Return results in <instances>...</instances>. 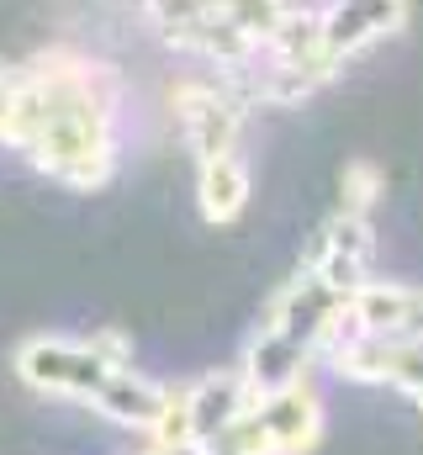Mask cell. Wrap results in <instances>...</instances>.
Instances as JSON below:
<instances>
[{
  "mask_svg": "<svg viewBox=\"0 0 423 455\" xmlns=\"http://www.w3.org/2000/svg\"><path fill=\"white\" fill-rule=\"evenodd\" d=\"M148 455H154V451H148Z\"/></svg>",
  "mask_w": 423,
  "mask_h": 455,
  "instance_id": "obj_9",
  "label": "cell"
},
{
  "mask_svg": "<svg viewBox=\"0 0 423 455\" xmlns=\"http://www.w3.org/2000/svg\"><path fill=\"white\" fill-rule=\"evenodd\" d=\"M403 21H408V5H323V53L344 64L349 53L397 32Z\"/></svg>",
  "mask_w": 423,
  "mask_h": 455,
  "instance_id": "obj_6",
  "label": "cell"
},
{
  "mask_svg": "<svg viewBox=\"0 0 423 455\" xmlns=\"http://www.w3.org/2000/svg\"><path fill=\"white\" fill-rule=\"evenodd\" d=\"M254 413H259V424H265L275 455H307L323 440V408H317L307 381H297V387H286L275 397H259Z\"/></svg>",
  "mask_w": 423,
  "mask_h": 455,
  "instance_id": "obj_5",
  "label": "cell"
},
{
  "mask_svg": "<svg viewBox=\"0 0 423 455\" xmlns=\"http://www.w3.org/2000/svg\"><path fill=\"white\" fill-rule=\"evenodd\" d=\"M0 148L69 191H101L116 175V75L69 43L0 59Z\"/></svg>",
  "mask_w": 423,
  "mask_h": 455,
  "instance_id": "obj_1",
  "label": "cell"
},
{
  "mask_svg": "<svg viewBox=\"0 0 423 455\" xmlns=\"http://www.w3.org/2000/svg\"><path fill=\"white\" fill-rule=\"evenodd\" d=\"M170 107H175V122L196 154V164H212V159H227L238 154V127H243V101L222 85V80H180L170 91Z\"/></svg>",
  "mask_w": 423,
  "mask_h": 455,
  "instance_id": "obj_3",
  "label": "cell"
},
{
  "mask_svg": "<svg viewBox=\"0 0 423 455\" xmlns=\"http://www.w3.org/2000/svg\"><path fill=\"white\" fill-rule=\"evenodd\" d=\"M371 249H376V238H371V223L365 218H333V223L317 233L313 254H307V270H313L323 286H333L344 302L371 281Z\"/></svg>",
  "mask_w": 423,
  "mask_h": 455,
  "instance_id": "obj_4",
  "label": "cell"
},
{
  "mask_svg": "<svg viewBox=\"0 0 423 455\" xmlns=\"http://www.w3.org/2000/svg\"><path fill=\"white\" fill-rule=\"evenodd\" d=\"M249 191H254V180H249V164L238 154L196 164V207L207 223H233L249 207Z\"/></svg>",
  "mask_w": 423,
  "mask_h": 455,
  "instance_id": "obj_7",
  "label": "cell"
},
{
  "mask_svg": "<svg viewBox=\"0 0 423 455\" xmlns=\"http://www.w3.org/2000/svg\"><path fill=\"white\" fill-rule=\"evenodd\" d=\"M376 196H381V170L365 164V159L344 164V196H339V212H344V218H365V207H371Z\"/></svg>",
  "mask_w": 423,
  "mask_h": 455,
  "instance_id": "obj_8",
  "label": "cell"
},
{
  "mask_svg": "<svg viewBox=\"0 0 423 455\" xmlns=\"http://www.w3.org/2000/svg\"><path fill=\"white\" fill-rule=\"evenodd\" d=\"M11 365H16V376L32 392H53V397L91 403L96 413L127 424V429H143V435L159 424L164 397H170L164 381H154V376H143L132 365V344L122 339L116 329H96L85 339L32 334V339L16 344Z\"/></svg>",
  "mask_w": 423,
  "mask_h": 455,
  "instance_id": "obj_2",
  "label": "cell"
}]
</instances>
